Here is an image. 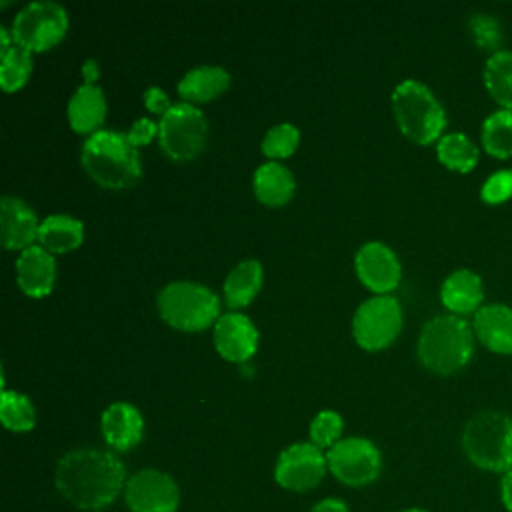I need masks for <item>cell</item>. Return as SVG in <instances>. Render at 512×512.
<instances>
[{
    "instance_id": "2e32d148",
    "label": "cell",
    "mask_w": 512,
    "mask_h": 512,
    "mask_svg": "<svg viewBox=\"0 0 512 512\" xmlns=\"http://www.w3.org/2000/svg\"><path fill=\"white\" fill-rule=\"evenodd\" d=\"M40 220L34 210L16 196L0 200V240L4 248H28L38 240Z\"/></svg>"
},
{
    "instance_id": "5bb4252c",
    "label": "cell",
    "mask_w": 512,
    "mask_h": 512,
    "mask_svg": "<svg viewBox=\"0 0 512 512\" xmlns=\"http://www.w3.org/2000/svg\"><path fill=\"white\" fill-rule=\"evenodd\" d=\"M214 346L230 362H246L258 348V330L242 312H226L214 324Z\"/></svg>"
},
{
    "instance_id": "ffe728a7",
    "label": "cell",
    "mask_w": 512,
    "mask_h": 512,
    "mask_svg": "<svg viewBox=\"0 0 512 512\" xmlns=\"http://www.w3.org/2000/svg\"><path fill=\"white\" fill-rule=\"evenodd\" d=\"M68 122L76 132L94 134L106 118V96L98 84L82 82L68 100Z\"/></svg>"
},
{
    "instance_id": "9a60e30c",
    "label": "cell",
    "mask_w": 512,
    "mask_h": 512,
    "mask_svg": "<svg viewBox=\"0 0 512 512\" xmlns=\"http://www.w3.org/2000/svg\"><path fill=\"white\" fill-rule=\"evenodd\" d=\"M56 280V260L40 244H32L16 258V282L28 296L40 298L52 292Z\"/></svg>"
},
{
    "instance_id": "e575fe53",
    "label": "cell",
    "mask_w": 512,
    "mask_h": 512,
    "mask_svg": "<svg viewBox=\"0 0 512 512\" xmlns=\"http://www.w3.org/2000/svg\"><path fill=\"white\" fill-rule=\"evenodd\" d=\"M142 100H144V106H146L150 112L158 114V116L166 114V112L172 108V102H170L168 94H166L162 88H158V86L146 88L144 94H142Z\"/></svg>"
},
{
    "instance_id": "5b68a950",
    "label": "cell",
    "mask_w": 512,
    "mask_h": 512,
    "mask_svg": "<svg viewBox=\"0 0 512 512\" xmlns=\"http://www.w3.org/2000/svg\"><path fill=\"white\" fill-rule=\"evenodd\" d=\"M466 458L490 472L512 470V416L500 410L476 412L462 430Z\"/></svg>"
},
{
    "instance_id": "603a6c76",
    "label": "cell",
    "mask_w": 512,
    "mask_h": 512,
    "mask_svg": "<svg viewBox=\"0 0 512 512\" xmlns=\"http://www.w3.org/2000/svg\"><path fill=\"white\" fill-rule=\"evenodd\" d=\"M84 240V224L68 214H50L40 220L38 242L52 254H64L80 246Z\"/></svg>"
},
{
    "instance_id": "8fae6325",
    "label": "cell",
    "mask_w": 512,
    "mask_h": 512,
    "mask_svg": "<svg viewBox=\"0 0 512 512\" xmlns=\"http://www.w3.org/2000/svg\"><path fill=\"white\" fill-rule=\"evenodd\" d=\"M328 468V460L312 442H296L278 456L274 478L282 488L306 492L320 484Z\"/></svg>"
},
{
    "instance_id": "1f68e13d",
    "label": "cell",
    "mask_w": 512,
    "mask_h": 512,
    "mask_svg": "<svg viewBox=\"0 0 512 512\" xmlns=\"http://www.w3.org/2000/svg\"><path fill=\"white\" fill-rule=\"evenodd\" d=\"M342 416L334 410H320L310 422V440L318 448H332L342 434Z\"/></svg>"
},
{
    "instance_id": "484cf974",
    "label": "cell",
    "mask_w": 512,
    "mask_h": 512,
    "mask_svg": "<svg viewBox=\"0 0 512 512\" xmlns=\"http://www.w3.org/2000/svg\"><path fill=\"white\" fill-rule=\"evenodd\" d=\"M438 160L454 172H470L480 158L476 144L462 132H448L436 142Z\"/></svg>"
},
{
    "instance_id": "d6986e66",
    "label": "cell",
    "mask_w": 512,
    "mask_h": 512,
    "mask_svg": "<svg viewBox=\"0 0 512 512\" xmlns=\"http://www.w3.org/2000/svg\"><path fill=\"white\" fill-rule=\"evenodd\" d=\"M102 434L114 450L134 448L144 432V420L136 406L128 402H114L102 412Z\"/></svg>"
},
{
    "instance_id": "f35d334b",
    "label": "cell",
    "mask_w": 512,
    "mask_h": 512,
    "mask_svg": "<svg viewBox=\"0 0 512 512\" xmlns=\"http://www.w3.org/2000/svg\"><path fill=\"white\" fill-rule=\"evenodd\" d=\"M402 512H426V510H420V508H408V510H402Z\"/></svg>"
},
{
    "instance_id": "836d02e7",
    "label": "cell",
    "mask_w": 512,
    "mask_h": 512,
    "mask_svg": "<svg viewBox=\"0 0 512 512\" xmlns=\"http://www.w3.org/2000/svg\"><path fill=\"white\" fill-rule=\"evenodd\" d=\"M154 136H158V122H154L152 118H138L130 130H128V138L140 148L144 144H148Z\"/></svg>"
},
{
    "instance_id": "6da1fadb",
    "label": "cell",
    "mask_w": 512,
    "mask_h": 512,
    "mask_svg": "<svg viewBox=\"0 0 512 512\" xmlns=\"http://www.w3.org/2000/svg\"><path fill=\"white\" fill-rule=\"evenodd\" d=\"M124 480V464L106 450H72L60 458L56 468L58 490L84 510H100L112 504L124 488Z\"/></svg>"
},
{
    "instance_id": "7c38bea8",
    "label": "cell",
    "mask_w": 512,
    "mask_h": 512,
    "mask_svg": "<svg viewBox=\"0 0 512 512\" xmlns=\"http://www.w3.org/2000/svg\"><path fill=\"white\" fill-rule=\"evenodd\" d=\"M178 498L176 482L160 470H140L126 482V504L132 512H174Z\"/></svg>"
},
{
    "instance_id": "30bf717a",
    "label": "cell",
    "mask_w": 512,
    "mask_h": 512,
    "mask_svg": "<svg viewBox=\"0 0 512 512\" xmlns=\"http://www.w3.org/2000/svg\"><path fill=\"white\" fill-rule=\"evenodd\" d=\"M330 472L348 486H364L380 474L382 458L378 448L360 436L338 440L326 454Z\"/></svg>"
},
{
    "instance_id": "d6a6232c",
    "label": "cell",
    "mask_w": 512,
    "mask_h": 512,
    "mask_svg": "<svg viewBox=\"0 0 512 512\" xmlns=\"http://www.w3.org/2000/svg\"><path fill=\"white\" fill-rule=\"evenodd\" d=\"M480 198L490 206L508 202L512 198V168L492 172L480 188Z\"/></svg>"
},
{
    "instance_id": "d4e9b609",
    "label": "cell",
    "mask_w": 512,
    "mask_h": 512,
    "mask_svg": "<svg viewBox=\"0 0 512 512\" xmlns=\"http://www.w3.org/2000/svg\"><path fill=\"white\" fill-rule=\"evenodd\" d=\"M482 80L490 98L504 110H512V52L500 50L488 56Z\"/></svg>"
},
{
    "instance_id": "44dd1931",
    "label": "cell",
    "mask_w": 512,
    "mask_h": 512,
    "mask_svg": "<svg viewBox=\"0 0 512 512\" xmlns=\"http://www.w3.org/2000/svg\"><path fill=\"white\" fill-rule=\"evenodd\" d=\"M252 188L260 202L268 206H280L292 198L296 190V180L284 164H280L278 160H268L254 170Z\"/></svg>"
},
{
    "instance_id": "74e56055",
    "label": "cell",
    "mask_w": 512,
    "mask_h": 512,
    "mask_svg": "<svg viewBox=\"0 0 512 512\" xmlns=\"http://www.w3.org/2000/svg\"><path fill=\"white\" fill-rule=\"evenodd\" d=\"M98 74H100V66H98V62H96L94 58H88V60L82 64V76H84V82L96 84Z\"/></svg>"
},
{
    "instance_id": "277c9868",
    "label": "cell",
    "mask_w": 512,
    "mask_h": 512,
    "mask_svg": "<svg viewBox=\"0 0 512 512\" xmlns=\"http://www.w3.org/2000/svg\"><path fill=\"white\" fill-rule=\"evenodd\" d=\"M392 112L400 132L416 144H432L442 138L446 112L434 92L420 80L406 78L392 92Z\"/></svg>"
},
{
    "instance_id": "e0dca14e",
    "label": "cell",
    "mask_w": 512,
    "mask_h": 512,
    "mask_svg": "<svg viewBox=\"0 0 512 512\" xmlns=\"http://www.w3.org/2000/svg\"><path fill=\"white\" fill-rule=\"evenodd\" d=\"M474 336L494 354L512 356V308L502 302L484 304L472 320Z\"/></svg>"
},
{
    "instance_id": "d590c367",
    "label": "cell",
    "mask_w": 512,
    "mask_h": 512,
    "mask_svg": "<svg viewBox=\"0 0 512 512\" xmlns=\"http://www.w3.org/2000/svg\"><path fill=\"white\" fill-rule=\"evenodd\" d=\"M500 500H502V506L508 512H512V470L504 472L500 478Z\"/></svg>"
},
{
    "instance_id": "cb8c5ba5",
    "label": "cell",
    "mask_w": 512,
    "mask_h": 512,
    "mask_svg": "<svg viewBox=\"0 0 512 512\" xmlns=\"http://www.w3.org/2000/svg\"><path fill=\"white\" fill-rule=\"evenodd\" d=\"M264 270L256 258H246L238 262L224 280V300L230 308L246 306L262 288Z\"/></svg>"
},
{
    "instance_id": "f1b7e54d",
    "label": "cell",
    "mask_w": 512,
    "mask_h": 512,
    "mask_svg": "<svg viewBox=\"0 0 512 512\" xmlns=\"http://www.w3.org/2000/svg\"><path fill=\"white\" fill-rule=\"evenodd\" d=\"M0 418L8 430L26 432L36 424V410L28 396L16 390H2L0 398Z\"/></svg>"
},
{
    "instance_id": "8d00e7d4",
    "label": "cell",
    "mask_w": 512,
    "mask_h": 512,
    "mask_svg": "<svg viewBox=\"0 0 512 512\" xmlns=\"http://www.w3.org/2000/svg\"><path fill=\"white\" fill-rule=\"evenodd\" d=\"M312 512H348V508H346V504H344L342 500H338V498H326V500L318 502V504L312 508Z\"/></svg>"
},
{
    "instance_id": "ba28073f",
    "label": "cell",
    "mask_w": 512,
    "mask_h": 512,
    "mask_svg": "<svg viewBox=\"0 0 512 512\" xmlns=\"http://www.w3.org/2000/svg\"><path fill=\"white\" fill-rule=\"evenodd\" d=\"M68 30V12L52 0L30 2L18 10L10 34L16 44L30 52H42L58 44Z\"/></svg>"
},
{
    "instance_id": "4dcf8cb0",
    "label": "cell",
    "mask_w": 512,
    "mask_h": 512,
    "mask_svg": "<svg viewBox=\"0 0 512 512\" xmlns=\"http://www.w3.org/2000/svg\"><path fill=\"white\" fill-rule=\"evenodd\" d=\"M468 28H470V36H472L474 44L480 50H486L490 54L504 50L502 48L504 34H502L500 22L494 16H490V14H472L470 20H468Z\"/></svg>"
},
{
    "instance_id": "4fadbf2b",
    "label": "cell",
    "mask_w": 512,
    "mask_h": 512,
    "mask_svg": "<svg viewBox=\"0 0 512 512\" xmlns=\"http://www.w3.org/2000/svg\"><path fill=\"white\" fill-rule=\"evenodd\" d=\"M354 268L362 284L376 294H390L402 276V266L396 252L380 240L364 242L358 248Z\"/></svg>"
},
{
    "instance_id": "8992f818",
    "label": "cell",
    "mask_w": 512,
    "mask_h": 512,
    "mask_svg": "<svg viewBox=\"0 0 512 512\" xmlns=\"http://www.w3.org/2000/svg\"><path fill=\"white\" fill-rule=\"evenodd\" d=\"M156 308L164 322L178 330H204L220 318V298L214 290L192 280H174L160 288Z\"/></svg>"
},
{
    "instance_id": "83f0119b",
    "label": "cell",
    "mask_w": 512,
    "mask_h": 512,
    "mask_svg": "<svg viewBox=\"0 0 512 512\" xmlns=\"http://www.w3.org/2000/svg\"><path fill=\"white\" fill-rule=\"evenodd\" d=\"M32 72V52L20 44H12L0 52V84L6 92L18 90L26 84Z\"/></svg>"
},
{
    "instance_id": "f546056e",
    "label": "cell",
    "mask_w": 512,
    "mask_h": 512,
    "mask_svg": "<svg viewBox=\"0 0 512 512\" xmlns=\"http://www.w3.org/2000/svg\"><path fill=\"white\" fill-rule=\"evenodd\" d=\"M300 142V132L294 124L290 122H280L272 128H268V132L262 138V152L270 158H288Z\"/></svg>"
},
{
    "instance_id": "3957f363",
    "label": "cell",
    "mask_w": 512,
    "mask_h": 512,
    "mask_svg": "<svg viewBox=\"0 0 512 512\" xmlns=\"http://www.w3.org/2000/svg\"><path fill=\"white\" fill-rule=\"evenodd\" d=\"M474 338L472 326L462 316H434L418 336V358L430 372L454 374L472 360Z\"/></svg>"
},
{
    "instance_id": "7a4b0ae2",
    "label": "cell",
    "mask_w": 512,
    "mask_h": 512,
    "mask_svg": "<svg viewBox=\"0 0 512 512\" xmlns=\"http://www.w3.org/2000/svg\"><path fill=\"white\" fill-rule=\"evenodd\" d=\"M80 162L88 176L106 188H130L142 174L138 146L128 132L100 128L90 134L80 150Z\"/></svg>"
},
{
    "instance_id": "52a82bcc",
    "label": "cell",
    "mask_w": 512,
    "mask_h": 512,
    "mask_svg": "<svg viewBox=\"0 0 512 512\" xmlns=\"http://www.w3.org/2000/svg\"><path fill=\"white\" fill-rule=\"evenodd\" d=\"M208 136V120L204 112L190 102H176L160 116L158 142L162 152L176 160L186 162L196 158Z\"/></svg>"
},
{
    "instance_id": "9c48e42d",
    "label": "cell",
    "mask_w": 512,
    "mask_h": 512,
    "mask_svg": "<svg viewBox=\"0 0 512 512\" xmlns=\"http://www.w3.org/2000/svg\"><path fill=\"white\" fill-rule=\"evenodd\" d=\"M402 330V308L392 294H374L354 312L352 334L366 350L386 348Z\"/></svg>"
},
{
    "instance_id": "4316f807",
    "label": "cell",
    "mask_w": 512,
    "mask_h": 512,
    "mask_svg": "<svg viewBox=\"0 0 512 512\" xmlns=\"http://www.w3.org/2000/svg\"><path fill=\"white\" fill-rule=\"evenodd\" d=\"M482 146L500 160L512 156V110L498 108L482 122Z\"/></svg>"
},
{
    "instance_id": "7402d4cb",
    "label": "cell",
    "mask_w": 512,
    "mask_h": 512,
    "mask_svg": "<svg viewBox=\"0 0 512 512\" xmlns=\"http://www.w3.org/2000/svg\"><path fill=\"white\" fill-rule=\"evenodd\" d=\"M230 84V74L216 64H200L188 70L178 82V94L184 102H208L224 92Z\"/></svg>"
},
{
    "instance_id": "ac0fdd59",
    "label": "cell",
    "mask_w": 512,
    "mask_h": 512,
    "mask_svg": "<svg viewBox=\"0 0 512 512\" xmlns=\"http://www.w3.org/2000/svg\"><path fill=\"white\" fill-rule=\"evenodd\" d=\"M440 300L456 316L476 314L484 306L482 278L468 268L452 270L440 286Z\"/></svg>"
}]
</instances>
